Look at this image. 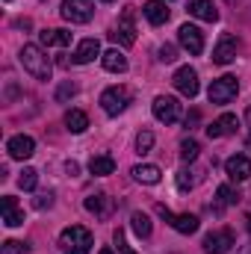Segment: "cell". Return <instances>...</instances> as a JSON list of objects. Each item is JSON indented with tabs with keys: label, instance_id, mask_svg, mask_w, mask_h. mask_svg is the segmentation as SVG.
<instances>
[{
	"label": "cell",
	"instance_id": "6da1fadb",
	"mask_svg": "<svg viewBox=\"0 0 251 254\" xmlns=\"http://www.w3.org/2000/svg\"><path fill=\"white\" fill-rule=\"evenodd\" d=\"M18 60H21V65H24V71L33 74L36 80H51L54 65H51V60L45 57V51H42L39 45H24L21 54H18Z\"/></svg>",
	"mask_w": 251,
	"mask_h": 254
},
{
	"label": "cell",
	"instance_id": "7a4b0ae2",
	"mask_svg": "<svg viewBox=\"0 0 251 254\" xmlns=\"http://www.w3.org/2000/svg\"><path fill=\"white\" fill-rule=\"evenodd\" d=\"M60 249H63V254H89L92 252V231L83 225H68L60 234Z\"/></svg>",
	"mask_w": 251,
	"mask_h": 254
},
{
	"label": "cell",
	"instance_id": "3957f363",
	"mask_svg": "<svg viewBox=\"0 0 251 254\" xmlns=\"http://www.w3.org/2000/svg\"><path fill=\"white\" fill-rule=\"evenodd\" d=\"M237 92H240V80L234 74H225V77L213 80L207 95H210V104H231L237 98Z\"/></svg>",
	"mask_w": 251,
	"mask_h": 254
},
{
	"label": "cell",
	"instance_id": "277c9868",
	"mask_svg": "<svg viewBox=\"0 0 251 254\" xmlns=\"http://www.w3.org/2000/svg\"><path fill=\"white\" fill-rule=\"evenodd\" d=\"M127 104H130V92H127L125 86H110L101 95V107H104L107 116H122L127 110Z\"/></svg>",
	"mask_w": 251,
	"mask_h": 254
},
{
	"label": "cell",
	"instance_id": "5b68a950",
	"mask_svg": "<svg viewBox=\"0 0 251 254\" xmlns=\"http://www.w3.org/2000/svg\"><path fill=\"white\" fill-rule=\"evenodd\" d=\"M63 18L71 24H89L95 15V3L92 0H63Z\"/></svg>",
	"mask_w": 251,
	"mask_h": 254
},
{
	"label": "cell",
	"instance_id": "8992f818",
	"mask_svg": "<svg viewBox=\"0 0 251 254\" xmlns=\"http://www.w3.org/2000/svg\"><path fill=\"white\" fill-rule=\"evenodd\" d=\"M234 246H237V240H234V231H228V228L207 234V237H204V243H201L204 254H228Z\"/></svg>",
	"mask_w": 251,
	"mask_h": 254
},
{
	"label": "cell",
	"instance_id": "52a82bcc",
	"mask_svg": "<svg viewBox=\"0 0 251 254\" xmlns=\"http://www.w3.org/2000/svg\"><path fill=\"white\" fill-rule=\"evenodd\" d=\"M119 45H125V48H130V45H136V12L127 6L125 12H122V18H119V24H116V33H110Z\"/></svg>",
	"mask_w": 251,
	"mask_h": 254
},
{
	"label": "cell",
	"instance_id": "ba28073f",
	"mask_svg": "<svg viewBox=\"0 0 251 254\" xmlns=\"http://www.w3.org/2000/svg\"><path fill=\"white\" fill-rule=\"evenodd\" d=\"M237 51H240V39L234 33H222L219 45L213 48V63L216 65H228L237 60Z\"/></svg>",
	"mask_w": 251,
	"mask_h": 254
},
{
	"label": "cell",
	"instance_id": "9c48e42d",
	"mask_svg": "<svg viewBox=\"0 0 251 254\" xmlns=\"http://www.w3.org/2000/svg\"><path fill=\"white\" fill-rule=\"evenodd\" d=\"M154 119L163 122V125H175L181 119V104L178 98H169V95H160L154 101Z\"/></svg>",
	"mask_w": 251,
	"mask_h": 254
},
{
	"label": "cell",
	"instance_id": "30bf717a",
	"mask_svg": "<svg viewBox=\"0 0 251 254\" xmlns=\"http://www.w3.org/2000/svg\"><path fill=\"white\" fill-rule=\"evenodd\" d=\"M172 83H175V89H178L184 98H195L198 89H201V86H198V74H195V68H189V65H184V68L175 71Z\"/></svg>",
	"mask_w": 251,
	"mask_h": 254
},
{
	"label": "cell",
	"instance_id": "8fae6325",
	"mask_svg": "<svg viewBox=\"0 0 251 254\" xmlns=\"http://www.w3.org/2000/svg\"><path fill=\"white\" fill-rule=\"evenodd\" d=\"M160 216H163L178 234H195V231H198V216H192V213H172V210H166V207L160 204Z\"/></svg>",
	"mask_w": 251,
	"mask_h": 254
},
{
	"label": "cell",
	"instance_id": "7c38bea8",
	"mask_svg": "<svg viewBox=\"0 0 251 254\" xmlns=\"http://www.w3.org/2000/svg\"><path fill=\"white\" fill-rule=\"evenodd\" d=\"M178 42H181V48L189 51L192 57H198V54L204 51V33H201L195 24H184V27L178 30Z\"/></svg>",
	"mask_w": 251,
	"mask_h": 254
},
{
	"label": "cell",
	"instance_id": "4fadbf2b",
	"mask_svg": "<svg viewBox=\"0 0 251 254\" xmlns=\"http://www.w3.org/2000/svg\"><path fill=\"white\" fill-rule=\"evenodd\" d=\"M6 151H9V157L12 160H30L33 154H36V139L33 136H12L9 142H6Z\"/></svg>",
	"mask_w": 251,
	"mask_h": 254
},
{
	"label": "cell",
	"instance_id": "5bb4252c",
	"mask_svg": "<svg viewBox=\"0 0 251 254\" xmlns=\"http://www.w3.org/2000/svg\"><path fill=\"white\" fill-rule=\"evenodd\" d=\"M225 172H228L231 181H249L251 178V157H246V154L228 157L225 160Z\"/></svg>",
	"mask_w": 251,
	"mask_h": 254
},
{
	"label": "cell",
	"instance_id": "9a60e30c",
	"mask_svg": "<svg viewBox=\"0 0 251 254\" xmlns=\"http://www.w3.org/2000/svg\"><path fill=\"white\" fill-rule=\"evenodd\" d=\"M0 213H3V225H6V228L24 225V210L18 207V201H15L12 195H3V198H0Z\"/></svg>",
	"mask_w": 251,
	"mask_h": 254
},
{
	"label": "cell",
	"instance_id": "2e32d148",
	"mask_svg": "<svg viewBox=\"0 0 251 254\" xmlns=\"http://www.w3.org/2000/svg\"><path fill=\"white\" fill-rule=\"evenodd\" d=\"M237 127H240V119H237L234 113H225V116H219L213 125L207 127V136H210V139H222V136L237 133Z\"/></svg>",
	"mask_w": 251,
	"mask_h": 254
},
{
	"label": "cell",
	"instance_id": "e0dca14e",
	"mask_svg": "<svg viewBox=\"0 0 251 254\" xmlns=\"http://www.w3.org/2000/svg\"><path fill=\"white\" fill-rule=\"evenodd\" d=\"M83 207H86L89 213H95V216L107 219V216L113 213V198H110L107 192H95V195H89V198L83 201Z\"/></svg>",
	"mask_w": 251,
	"mask_h": 254
},
{
	"label": "cell",
	"instance_id": "ac0fdd59",
	"mask_svg": "<svg viewBox=\"0 0 251 254\" xmlns=\"http://www.w3.org/2000/svg\"><path fill=\"white\" fill-rule=\"evenodd\" d=\"M187 9H189V15H195L198 21H207V24L219 21V9L213 6V0H189Z\"/></svg>",
	"mask_w": 251,
	"mask_h": 254
},
{
	"label": "cell",
	"instance_id": "d6986e66",
	"mask_svg": "<svg viewBox=\"0 0 251 254\" xmlns=\"http://www.w3.org/2000/svg\"><path fill=\"white\" fill-rule=\"evenodd\" d=\"M95 57H104V54H101V42H98V39H83V42L77 45V51H74V63H77V65H89Z\"/></svg>",
	"mask_w": 251,
	"mask_h": 254
},
{
	"label": "cell",
	"instance_id": "ffe728a7",
	"mask_svg": "<svg viewBox=\"0 0 251 254\" xmlns=\"http://www.w3.org/2000/svg\"><path fill=\"white\" fill-rule=\"evenodd\" d=\"M142 12H145V18H148L154 27H160V24L169 21V6H166V0H148V3L142 6Z\"/></svg>",
	"mask_w": 251,
	"mask_h": 254
},
{
	"label": "cell",
	"instance_id": "44dd1931",
	"mask_svg": "<svg viewBox=\"0 0 251 254\" xmlns=\"http://www.w3.org/2000/svg\"><path fill=\"white\" fill-rule=\"evenodd\" d=\"M133 181L136 184H145V187H154V184H160V169L157 166H151V163H142V166H133Z\"/></svg>",
	"mask_w": 251,
	"mask_h": 254
},
{
	"label": "cell",
	"instance_id": "7402d4cb",
	"mask_svg": "<svg viewBox=\"0 0 251 254\" xmlns=\"http://www.w3.org/2000/svg\"><path fill=\"white\" fill-rule=\"evenodd\" d=\"M89 172H92L95 178H107V175L116 172V160H113L110 154H95V157L89 160Z\"/></svg>",
	"mask_w": 251,
	"mask_h": 254
},
{
	"label": "cell",
	"instance_id": "603a6c76",
	"mask_svg": "<svg viewBox=\"0 0 251 254\" xmlns=\"http://www.w3.org/2000/svg\"><path fill=\"white\" fill-rule=\"evenodd\" d=\"M101 63L107 71H113V74H125L127 71V57L119 51V48H113V51H107L104 57H101Z\"/></svg>",
	"mask_w": 251,
	"mask_h": 254
},
{
	"label": "cell",
	"instance_id": "cb8c5ba5",
	"mask_svg": "<svg viewBox=\"0 0 251 254\" xmlns=\"http://www.w3.org/2000/svg\"><path fill=\"white\" fill-rule=\"evenodd\" d=\"M39 42H42L45 48H51V45L65 48V45H71V33H68V30H42V33H39Z\"/></svg>",
	"mask_w": 251,
	"mask_h": 254
},
{
	"label": "cell",
	"instance_id": "d4e9b609",
	"mask_svg": "<svg viewBox=\"0 0 251 254\" xmlns=\"http://www.w3.org/2000/svg\"><path fill=\"white\" fill-rule=\"evenodd\" d=\"M65 127H68L71 133H83V130L89 127V116H86L83 110H68V113H65Z\"/></svg>",
	"mask_w": 251,
	"mask_h": 254
},
{
	"label": "cell",
	"instance_id": "484cf974",
	"mask_svg": "<svg viewBox=\"0 0 251 254\" xmlns=\"http://www.w3.org/2000/svg\"><path fill=\"white\" fill-rule=\"evenodd\" d=\"M130 222H133V231H136L142 240H145V237H151V231H154V228H151V219H148L145 213H139V210H136V213L130 216Z\"/></svg>",
	"mask_w": 251,
	"mask_h": 254
},
{
	"label": "cell",
	"instance_id": "4316f807",
	"mask_svg": "<svg viewBox=\"0 0 251 254\" xmlns=\"http://www.w3.org/2000/svg\"><path fill=\"white\" fill-rule=\"evenodd\" d=\"M216 195H219V207H234L237 201H240V192L234 190V187H228V184H222L219 190H216ZM216 207V210H219Z\"/></svg>",
	"mask_w": 251,
	"mask_h": 254
},
{
	"label": "cell",
	"instance_id": "83f0119b",
	"mask_svg": "<svg viewBox=\"0 0 251 254\" xmlns=\"http://www.w3.org/2000/svg\"><path fill=\"white\" fill-rule=\"evenodd\" d=\"M36 184H39V172H36V169H24L21 178H18V187H21L24 192H33Z\"/></svg>",
	"mask_w": 251,
	"mask_h": 254
},
{
	"label": "cell",
	"instance_id": "f1b7e54d",
	"mask_svg": "<svg viewBox=\"0 0 251 254\" xmlns=\"http://www.w3.org/2000/svg\"><path fill=\"white\" fill-rule=\"evenodd\" d=\"M195 175H198L195 169H181V172H178V190H181V192L192 190V187L198 184V178H195Z\"/></svg>",
	"mask_w": 251,
	"mask_h": 254
},
{
	"label": "cell",
	"instance_id": "f546056e",
	"mask_svg": "<svg viewBox=\"0 0 251 254\" xmlns=\"http://www.w3.org/2000/svg\"><path fill=\"white\" fill-rule=\"evenodd\" d=\"M198 151H201V145H198L195 139H184V142H181V160H184V163H192V160L198 157Z\"/></svg>",
	"mask_w": 251,
	"mask_h": 254
},
{
	"label": "cell",
	"instance_id": "4dcf8cb0",
	"mask_svg": "<svg viewBox=\"0 0 251 254\" xmlns=\"http://www.w3.org/2000/svg\"><path fill=\"white\" fill-rule=\"evenodd\" d=\"M0 254H30V246L21 243V240H6L3 249H0Z\"/></svg>",
	"mask_w": 251,
	"mask_h": 254
},
{
	"label": "cell",
	"instance_id": "1f68e13d",
	"mask_svg": "<svg viewBox=\"0 0 251 254\" xmlns=\"http://www.w3.org/2000/svg\"><path fill=\"white\" fill-rule=\"evenodd\" d=\"M151 148H154V133H151V130H142V133L136 136V151H139V154H148Z\"/></svg>",
	"mask_w": 251,
	"mask_h": 254
},
{
	"label": "cell",
	"instance_id": "d6a6232c",
	"mask_svg": "<svg viewBox=\"0 0 251 254\" xmlns=\"http://www.w3.org/2000/svg\"><path fill=\"white\" fill-rule=\"evenodd\" d=\"M157 60H160V63H175V60H178V48H175V45H163V48L157 51Z\"/></svg>",
	"mask_w": 251,
	"mask_h": 254
},
{
	"label": "cell",
	"instance_id": "836d02e7",
	"mask_svg": "<svg viewBox=\"0 0 251 254\" xmlns=\"http://www.w3.org/2000/svg\"><path fill=\"white\" fill-rule=\"evenodd\" d=\"M33 207H36V210H48V207H54V192H39L36 201H33Z\"/></svg>",
	"mask_w": 251,
	"mask_h": 254
},
{
	"label": "cell",
	"instance_id": "e575fe53",
	"mask_svg": "<svg viewBox=\"0 0 251 254\" xmlns=\"http://www.w3.org/2000/svg\"><path fill=\"white\" fill-rule=\"evenodd\" d=\"M113 240H116V246H119V254H136L133 249H130V246H127V240H125V231H122V228L116 231V237H113Z\"/></svg>",
	"mask_w": 251,
	"mask_h": 254
},
{
	"label": "cell",
	"instance_id": "d590c367",
	"mask_svg": "<svg viewBox=\"0 0 251 254\" xmlns=\"http://www.w3.org/2000/svg\"><path fill=\"white\" fill-rule=\"evenodd\" d=\"M74 95H77V86H74V83H63L60 92H57V101H68V98H74Z\"/></svg>",
	"mask_w": 251,
	"mask_h": 254
},
{
	"label": "cell",
	"instance_id": "8d00e7d4",
	"mask_svg": "<svg viewBox=\"0 0 251 254\" xmlns=\"http://www.w3.org/2000/svg\"><path fill=\"white\" fill-rule=\"evenodd\" d=\"M65 172H68V175H71V178H74V175H77V172H80V166H77V163H74V160H68V163H65Z\"/></svg>",
	"mask_w": 251,
	"mask_h": 254
},
{
	"label": "cell",
	"instance_id": "74e56055",
	"mask_svg": "<svg viewBox=\"0 0 251 254\" xmlns=\"http://www.w3.org/2000/svg\"><path fill=\"white\" fill-rule=\"evenodd\" d=\"M101 254H116V252H113V249H104V252H101Z\"/></svg>",
	"mask_w": 251,
	"mask_h": 254
},
{
	"label": "cell",
	"instance_id": "f35d334b",
	"mask_svg": "<svg viewBox=\"0 0 251 254\" xmlns=\"http://www.w3.org/2000/svg\"><path fill=\"white\" fill-rule=\"evenodd\" d=\"M240 254H251V249H246V252H240Z\"/></svg>",
	"mask_w": 251,
	"mask_h": 254
},
{
	"label": "cell",
	"instance_id": "ab89813d",
	"mask_svg": "<svg viewBox=\"0 0 251 254\" xmlns=\"http://www.w3.org/2000/svg\"><path fill=\"white\" fill-rule=\"evenodd\" d=\"M104 3H113V0H104Z\"/></svg>",
	"mask_w": 251,
	"mask_h": 254
},
{
	"label": "cell",
	"instance_id": "60d3db41",
	"mask_svg": "<svg viewBox=\"0 0 251 254\" xmlns=\"http://www.w3.org/2000/svg\"><path fill=\"white\" fill-rule=\"evenodd\" d=\"M228 3H234V0H228Z\"/></svg>",
	"mask_w": 251,
	"mask_h": 254
}]
</instances>
